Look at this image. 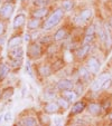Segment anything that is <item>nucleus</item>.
<instances>
[{
	"instance_id": "f257e3e1",
	"label": "nucleus",
	"mask_w": 112,
	"mask_h": 126,
	"mask_svg": "<svg viewBox=\"0 0 112 126\" xmlns=\"http://www.w3.org/2000/svg\"><path fill=\"white\" fill-rule=\"evenodd\" d=\"M62 17H63V10L62 9H57L56 11H54L52 15H50L49 18L45 21V24H44V29H50L54 26H56V25L61 21Z\"/></svg>"
},
{
	"instance_id": "f03ea898",
	"label": "nucleus",
	"mask_w": 112,
	"mask_h": 126,
	"mask_svg": "<svg viewBox=\"0 0 112 126\" xmlns=\"http://www.w3.org/2000/svg\"><path fill=\"white\" fill-rule=\"evenodd\" d=\"M100 66H101L100 62L95 57H91L88 62L86 68H88V70L90 71L91 74H98L99 70H100Z\"/></svg>"
},
{
	"instance_id": "7ed1b4c3",
	"label": "nucleus",
	"mask_w": 112,
	"mask_h": 126,
	"mask_svg": "<svg viewBox=\"0 0 112 126\" xmlns=\"http://www.w3.org/2000/svg\"><path fill=\"white\" fill-rule=\"evenodd\" d=\"M14 11V6L11 3H5L0 9V16L3 18H9Z\"/></svg>"
},
{
	"instance_id": "20e7f679",
	"label": "nucleus",
	"mask_w": 112,
	"mask_h": 126,
	"mask_svg": "<svg viewBox=\"0 0 112 126\" xmlns=\"http://www.w3.org/2000/svg\"><path fill=\"white\" fill-rule=\"evenodd\" d=\"M109 78V74H104V75H101L100 77H99V79H96V80L93 81L92 84V89L93 91H99V89H101V87H102V84L104 83L105 79Z\"/></svg>"
},
{
	"instance_id": "39448f33",
	"label": "nucleus",
	"mask_w": 112,
	"mask_h": 126,
	"mask_svg": "<svg viewBox=\"0 0 112 126\" xmlns=\"http://www.w3.org/2000/svg\"><path fill=\"white\" fill-rule=\"evenodd\" d=\"M73 81H71L69 79H62L57 84L58 89H61V91H69L73 88Z\"/></svg>"
},
{
	"instance_id": "423d86ee",
	"label": "nucleus",
	"mask_w": 112,
	"mask_h": 126,
	"mask_svg": "<svg viewBox=\"0 0 112 126\" xmlns=\"http://www.w3.org/2000/svg\"><path fill=\"white\" fill-rule=\"evenodd\" d=\"M58 108H60V105L57 103H54V102H50L48 104L45 105L44 110H45L46 113L48 114H54V113H57L58 112Z\"/></svg>"
},
{
	"instance_id": "0eeeda50",
	"label": "nucleus",
	"mask_w": 112,
	"mask_h": 126,
	"mask_svg": "<svg viewBox=\"0 0 112 126\" xmlns=\"http://www.w3.org/2000/svg\"><path fill=\"white\" fill-rule=\"evenodd\" d=\"M22 55H24V50H22V47L12 48L11 51H10V57L12 59H22Z\"/></svg>"
},
{
	"instance_id": "6e6552de",
	"label": "nucleus",
	"mask_w": 112,
	"mask_h": 126,
	"mask_svg": "<svg viewBox=\"0 0 112 126\" xmlns=\"http://www.w3.org/2000/svg\"><path fill=\"white\" fill-rule=\"evenodd\" d=\"M24 22H25V15L19 14V15H17V16L15 17L14 22H12V26H14L15 29H18L24 25Z\"/></svg>"
},
{
	"instance_id": "1a4fd4ad",
	"label": "nucleus",
	"mask_w": 112,
	"mask_h": 126,
	"mask_svg": "<svg viewBox=\"0 0 112 126\" xmlns=\"http://www.w3.org/2000/svg\"><path fill=\"white\" fill-rule=\"evenodd\" d=\"M41 52H42V49L38 44H34V45H31L30 48H29V55L33 58L38 57V56L41 55Z\"/></svg>"
},
{
	"instance_id": "9d476101",
	"label": "nucleus",
	"mask_w": 112,
	"mask_h": 126,
	"mask_svg": "<svg viewBox=\"0 0 112 126\" xmlns=\"http://www.w3.org/2000/svg\"><path fill=\"white\" fill-rule=\"evenodd\" d=\"M88 110H89V113H90V114L99 115L101 113V106L99 104H96V103H91V104L89 105Z\"/></svg>"
},
{
	"instance_id": "9b49d317",
	"label": "nucleus",
	"mask_w": 112,
	"mask_h": 126,
	"mask_svg": "<svg viewBox=\"0 0 112 126\" xmlns=\"http://www.w3.org/2000/svg\"><path fill=\"white\" fill-rule=\"evenodd\" d=\"M85 108V104L83 102H77L73 105L72 107V114H79V113L83 112V110Z\"/></svg>"
},
{
	"instance_id": "f8f14e48",
	"label": "nucleus",
	"mask_w": 112,
	"mask_h": 126,
	"mask_svg": "<svg viewBox=\"0 0 112 126\" xmlns=\"http://www.w3.org/2000/svg\"><path fill=\"white\" fill-rule=\"evenodd\" d=\"M20 44H22V38L18 37V36H15V37H12L9 40V43H8V48H10V49L16 48V47H18V46H20Z\"/></svg>"
},
{
	"instance_id": "ddd939ff",
	"label": "nucleus",
	"mask_w": 112,
	"mask_h": 126,
	"mask_svg": "<svg viewBox=\"0 0 112 126\" xmlns=\"http://www.w3.org/2000/svg\"><path fill=\"white\" fill-rule=\"evenodd\" d=\"M91 17H92V10L91 9H84L83 11L80 14L79 19L81 20V21H88Z\"/></svg>"
},
{
	"instance_id": "4468645a",
	"label": "nucleus",
	"mask_w": 112,
	"mask_h": 126,
	"mask_svg": "<svg viewBox=\"0 0 112 126\" xmlns=\"http://www.w3.org/2000/svg\"><path fill=\"white\" fill-rule=\"evenodd\" d=\"M90 44H88V45H85V44H84L83 46H82L81 48H80L79 50H77V52H76V55H77V57L79 58H83L84 56L86 55V54H88L89 52V50H90Z\"/></svg>"
},
{
	"instance_id": "2eb2a0df",
	"label": "nucleus",
	"mask_w": 112,
	"mask_h": 126,
	"mask_svg": "<svg viewBox=\"0 0 112 126\" xmlns=\"http://www.w3.org/2000/svg\"><path fill=\"white\" fill-rule=\"evenodd\" d=\"M76 96H77V94L73 91H64L63 92V97H64L66 100H68V102L74 100L76 98Z\"/></svg>"
},
{
	"instance_id": "dca6fc26",
	"label": "nucleus",
	"mask_w": 112,
	"mask_h": 126,
	"mask_svg": "<svg viewBox=\"0 0 112 126\" xmlns=\"http://www.w3.org/2000/svg\"><path fill=\"white\" fill-rule=\"evenodd\" d=\"M22 126H37V122L33 117H25L22 122Z\"/></svg>"
},
{
	"instance_id": "f3484780",
	"label": "nucleus",
	"mask_w": 112,
	"mask_h": 126,
	"mask_svg": "<svg viewBox=\"0 0 112 126\" xmlns=\"http://www.w3.org/2000/svg\"><path fill=\"white\" fill-rule=\"evenodd\" d=\"M48 12V9L47 8H41V9H37L36 11H34V17L35 18H37V19H39V18H43V17H45L46 15H47Z\"/></svg>"
},
{
	"instance_id": "a211bd4d",
	"label": "nucleus",
	"mask_w": 112,
	"mask_h": 126,
	"mask_svg": "<svg viewBox=\"0 0 112 126\" xmlns=\"http://www.w3.org/2000/svg\"><path fill=\"white\" fill-rule=\"evenodd\" d=\"M80 77H81L82 79H84V80H89L91 77V74L90 71L88 70V68H84V67H82L81 69H80Z\"/></svg>"
},
{
	"instance_id": "6ab92c4d",
	"label": "nucleus",
	"mask_w": 112,
	"mask_h": 126,
	"mask_svg": "<svg viewBox=\"0 0 112 126\" xmlns=\"http://www.w3.org/2000/svg\"><path fill=\"white\" fill-rule=\"evenodd\" d=\"M9 73V67L6 64H2L0 66V78H5Z\"/></svg>"
},
{
	"instance_id": "aec40b11",
	"label": "nucleus",
	"mask_w": 112,
	"mask_h": 126,
	"mask_svg": "<svg viewBox=\"0 0 112 126\" xmlns=\"http://www.w3.org/2000/svg\"><path fill=\"white\" fill-rule=\"evenodd\" d=\"M65 35H66V32H65V30L63 28H61V29H58L57 31H56V33L54 35V39L55 40H62L63 38L65 37Z\"/></svg>"
},
{
	"instance_id": "412c9836",
	"label": "nucleus",
	"mask_w": 112,
	"mask_h": 126,
	"mask_svg": "<svg viewBox=\"0 0 112 126\" xmlns=\"http://www.w3.org/2000/svg\"><path fill=\"white\" fill-rule=\"evenodd\" d=\"M39 73H41V75L42 76H44V77H48L50 75V69H49V67L48 66H42L41 67V69H39Z\"/></svg>"
},
{
	"instance_id": "4be33fe9",
	"label": "nucleus",
	"mask_w": 112,
	"mask_h": 126,
	"mask_svg": "<svg viewBox=\"0 0 112 126\" xmlns=\"http://www.w3.org/2000/svg\"><path fill=\"white\" fill-rule=\"evenodd\" d=\"M39 19H37V18H35V19L30 20V21L28 22V28L29 29H36L39 27Z\"/></svg>"
},
{
	"instance_id": "5701e85b",
	"label": "nucleus",
	"mask_w": 112,
	"mask_h": 126,
	"mask_svg": "<svg viewBox=\"0 0 112 126\" xmlns=\"http://www.w3.org/2000/svg\"><path fill=\"white\" fill-rule=\"evenodd\" d=\"M57 104L60 105V107H63V108H65V110H66V108H68V106H69L68 100H66L65 98H64V99H63V98H60V99L57 100Z\"/></svg>"
},
{
	"instance_id": "b1692460",
	"label": "nucleus",
	"mask_w": 112,
	"mask_h": 126,
	"mask_svg": "<svg viewBox=\"0 0 112 126\" xmlns=\"http://www.w3.org/2000/svg\"><path fill=\"white\" fill-rule=\"evenodd\" d=\"M72 8H73V1H71V0H66V1L63 2V9L64 10L69 11V10H72Z\"/></svg>"
},
{
	"instance_id": "393cba45",
	"label": "nucleus",
	"mask_w": 112,
	"mask_h": 126,
	"mask_svg": "<svg viewBox=\"0 0 112 126\" xmlns=\"http://www.w3.org/2000/svg\"><path fill=\"white\" fill-rule=\"evenodd\" d=\"M111 85H112V80H111V78H108V79H105L104 80V83L102 84V87H101V89H109L110 87H111Z\"/></svg>"
},
{
	"instance_id": "a878e982",
	"label": "nucleus",
	"mask_w": 112,
	"mask_h": 126,
	"mask_svg": "<svg viewBox=\"0 0 112 126\" xmlns=\"http://www.w3.org/2000/svg\"><path fill=\"white\" fill-rule=\"evenodd\" d=\"M94 32H95V28L94 26H90L88 29H86V36H94Z\"/></svg>"
},
{
	"instance_id": "bb28decb",
	"label": "nucleus",
	"mask_w": 112,
	"mask_h": 126,
	"mask_svg": "<svg viewBox=\"0 0 112 126\" xmlns=\"http://www.w3.org/2000/svg\"><path fill=\"white\" fill-rule=\"evenodd\" d=\"M48 2V0H35V5L37 6H45Z\"/></svg>"
},
{
	"instance_id": "cd10ccee",
	"label": "nucleus",
	"mask_w": 112,
	"mask_h": 126,
	"mask_svg": "<svg viewBox=\"0 0 112 126\" xmlns=\"http://www.w3.org/2000/svg\"><path fill=\"white\" fill-rule=\"evenodd\" d=\"M26 71L28 73L29 75H30L31 77H33V73H31V69H30V65H29L28 62H27V64H26Z\"/></svg>"
},
{
	"instance_id": "c85d7f7f",
	"label": "nucleus",
	"mask_w": 112,
	"mask_h": 126,
	"mask_svg": "<svg viewBox=\"0 0 112 126\" xmlns=\"http://www.w3.org/2000/svg\"><path fill=\"white\" fill-rule=\"evenodd\" d=\"M41 118H42V121H43L44 124H46V125H48V124H49V118H48L47 116H44V115H43Z\"/></svg>"
},
{
	"instance_id": "c756f323",
	"label": "nucleus",
	"mask_w": 112,
	"mask_h": 126,
	"mask_svg": "<svg viewBox=\"0 0 112 126\" xmlns=\"http://www.w3.org/2000/svg\"><path fill=\"white\" fill-rule=\"evenodd\" d=\"M10 118H11V113H10V112H7V113L5 114V121L8 122V121H10Z\"/></svg>"
},
{
	"instance_id": "7c9ffc66",
	"label": "nucleus",
	"mask_w": 112,
	"mask_h": 126,
	"mask_svg": "<svg viewBox=\"0 0 112 126\" xmlns=\"http://www.w3.org/2000/svg\"><path fill=\"white\" fill-rule=\"evenodd\" d=\"M12 93H14V92H12V88H11V91H10V92H6V93H5V95H3V98H5V99H7L8 96H11Z\"/></svg>"
},
{
	"instance_id": "2f4dec72",
	"label": "nucleus",
	"mask_w": 112,
	"mask_h": 126,
	"mask_svg": "<svg viewBox=\"0 0 112 126\" xmlns=\"http://www.w3.org/2000/svg\"><path fill=\"white\" fill-rule=\"evenodd\" d=\"M5 31V26L2 22H0V35H2V32Z\"/></svg>"
},
{
	"instance_id": "473e14b6",
	"label": "nucleus",
	"mask_w": 112,
	"mask_h": 126,
	"mask_svg": "<svg viewBox=\"0 0 112 126\" xmlns=\"http://www.w3.org/2000/svg\"><path fill=\"white\" fill-rule=\"evenodd\" d=\"M82 92H83V87H82V86L80 87V85H79L77 86V93L76 94H82Z\"/></svg>"
},
{
	"instance_id": "72a5a7b5",
	"label": "nucleus",
	"mask_w": 112,
	"mask_h": 126,
	"mask_svg": "<svg viewBox=\"0 0 112 126\" xmlns=\"http://www.w3.org/2000/svg\"><path fill=\"white\" fill-rule=\"evenodd\" d=\"M29 40H30V36H29L28 33H26V35H25V41H27V43H28Z\"/></svg>"
},
{
	"instance_id": "f704fd0d",
	"label": "nucleus",
	"mask_w": 112,
	"mask_h": 126,
	"mask_svg": "<svg viewBox=\"0 0 112 126\" xmlns=\"http://www.w3.org/2000/svg\"><path fill=\"white\" fill-rule=\"evenodd\" d=\"M3 43H5V38H3V37H0V45H2Z\"/></svg>"
},
{
	"instance_id": "c9c22d12",
	"label": "nucleus",
	"mask_w": 112,
	"mask_h": 126,
	"mask_svg": "<svg viewBox=\"0 0 112 126\" xmlns=\"http://www.w3.org/2000/svg\"><path fill=\"white\" fill-rule=\"evenodd\" d=\"M2 117H3V115H1V116H0V122H1V119H2Z\"/></svg>"
},
{
	"instance_id": "e433bc0d",
	"label": "nucleus",
	"mask_w": 112,
	"mask_h": 126,
	"mask_svg": "<svg viewBox=\"0 0 112 126\" xmlns=\"http://www.w3.org/2000/svg\"><path fill=\"white\" fill-rule=\"evenodd\" d=\"M110 119H112V113L110 114Z\"/></svg>"
},
{
	"instance_id": "4c0bfd02",
	"label": "nucleus",
	"mask_w": 112,
	"mask_h": 126,
	"mask_svg": "<svg viewBox=\"0 0 112 126\" xmlns=\"http://www.w3.org/2000/svg\"><path fill=\"white\" fill-rule=\"evenodd\" d=\"M75 126H83V125H75Z\"/></svg>"
},
{
	"instance_id": "58836bf2",
	"label": "nucleus",
	"mask_w": 112,
	"mask_h": 126,
	"mask_svg": "<svg viewBox=\"0 0 112 126\" xmlns=\"http://www.w3.org/2000/svg\"><path fill=\"white\" fill-rule=\"evenodd\" d=\"M16 126H22V125H16Z\"/></svg>"
},
{
	"instance_id": "ea45409f",
	"label": "nucleus",
	"mask_w": 112,
	"mask_h": 126,
	"mask_svg": "<svg viewBox=\"0 0 112 126\" xmlns=\"http://www.w3.org/2000/svg\"><path fill=\"white\" fill-rule=\"evenodd\" d=\"M0 96H1V93H0Z\"/></svg>"
}]
</instances>
